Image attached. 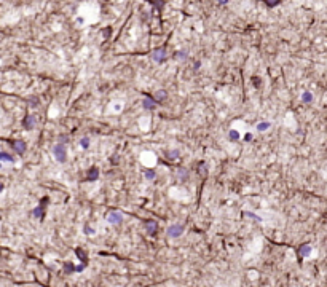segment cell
Listing matches in <instances>:
<instances>
[{
    "instance_id": "2e32d148",
    "label": "cell",
    "mask_w": 327,
    "mask_h": 287,
    "mask_svg": "<svg viewBox=\"0 0 327 287\" xmlns=\"http://www.w3.org/2000/svg\"><path fill=\"white\" fill-rule=\"evenodd\" d=\"M228 137L231 139V141H238V139H239V134H238L236 131H233V129H231V131L228 132Z\"/></svg>"
},
{
    "instance_id": "cb8c5ba5",
    "label": "cell",
    "mask_w": 327,
    "mask_h": 287,
    "mask_svg": "<svg viewBox=\"0 0 327 287\" xmlns=\"http://www.w3.org/2000/svg\"><path fill=\"white\" fill-rule=\"evenodd\" d=\"M227 2H228V0H219V3H222V5H225Z\"/></svg>"
},
{
    "instance_id": "8fae6325",
    "label": "cell",
    "mask_w": 327,
    "mask_h": 287,
    "mask_svg": "<svg viewBox=\"0 0 327 287\" xmlns=\"http://www.w3.org/2000/svg\"><path fill=\"white\" fill-rule=\"evenodd\" d=\"M75 254H77L78 257H80V260H82L85 265H86V262H88V255L85 254V250H82V249H75Z\"/></svg>"
},
{
    "instance_id": "7402d4cb",
    "label": "cell",
    "mask_w": 327,
    "mask_h": 287,
    "mask_svg": "<svg viewBox=\"0 0 327 287\" xmlns=\"http://www.w3.org/2000/svg\"><path fill=\"white\" fill-rule=\"evenodd\" d=\"M85 231H86V235H94V230L89 225H85Z\"/></svg>"
},
{
    "instance_id": "5b68a950",
    "label": "cell",
    "mask_w": 327,
    "mask_h": 287,
    "mask_svg": "<svg viewBox=\"0 0 327 287\" xmlns=\"http://www.w3.org/2000/svg\"><path fill=\"white\" fill-rule=\"evenodd\" d=\"M97 177H99V169L96 166H93L91 169L88 171V176H86V180L88 182H94V180H97Z\"/></svg>"
},
{
    "instance_id": "4fadbf2b",
    "label": "cell",
    "mask_w": 327,
    "mask_h": 287,
    "mask_svg": "<svg viewBox=\"0 0 327 287\" xmlns=\"http://www.w3.org/2000/svg\"><path fill=\"white\" fill-rule=\"evenodd\" d=\"M302 101H303V102H311V101H313L311 93H303V94H302Z\"/></svg>"
},
{
    "instance_id": "ac0fdd59",
    "label": "cell",
    "mask_w": 327,
    "mask_h": 287,
    "mask_svg": "<svg viewBox=\"0 0 327 287\" xmlns=\"http://www.w3.org/2000/svg\"><path fill=\"white\" fill-rule=\"evenodd\" d=\"M270 128V123H260L259 126H257V131H265V129H268Z\"/></svg>"
},
{
    "instance_id": "603a6c76",
    "label": "cell",
    "mask_w": 327,
    "mask_h": 287,
    "mask_svg": "<svg viewBox=\"0 0 327 287\" xmlns=\"http://www.w3.org/2000/svg\"><path fill=\"white\" fill-rule=\"evenodd\" d=\"M259 80H260L259 77H254V78H252V81H254V83H255V85H257V86L260 85V81H259Z\"/></svg>"
},
{
    "instance_id": "7c38bea8",
    "label": "cell",
    "mask_w": 327,
    "mask_h": 287,
    "mask_svg": "<svg viewBox=\"0 0 327 287\" xmlns=\"http://www.w3.org/2000/svg\"><path fill=\"white\" fill-rule=\"evenodd\" d=\"M144 107H145V109H148V110H150V109H155V101H152V99H148V97H145V99H144Z\"/></svg>"
},
{
    "instance_id": "6da1fadb",
    "label": "cell",
    "mask_w": 327,
    "mask_h": 287,
    "mask_svg": "<svg viewBox=\"0 0 327 287\" xmlns=\"http://www.w3.org/2000/svg\"><path fill=\"white\" fill-rule=\"evenodd\" d=\"M53 153H54V156H56V160H58L59 163H64L67 160V150H66V147H64L62 144H58L53 149Z\"/></svg>"
},
{
    "instance_id": "52a82bcc",
    "label": "cell",
    "mask_w": 327,
    "mask_h": 287,
    "mask_svg": "<svg viewBox=\"0 0 327 287\" xmlns=\"http://www.w3.org/2000/svg\"><path fill=\"white\" fill-rule=\"evenodd\" d=\"M11 145H13V149H15L19 155H23V153L26 152V144L23 141H16V142H13Z\"/></svg>"
},
{
    "instance_id": "d4e9b609",
    "label": "cell",
    "mask_w": 327,
    "mask_h": 287,
    "mask_svg": "<svg viewBox=\"0 0 327 287\" xmlns=\"http://www.w3.org/2000/svg\"><path fill=\"white\" fill-rule=\"evenodd\" d=\"M2 190H3V184H0V192H2Z\"/></svg>"
},
{
    "instance_id": "7a4b0ae2",
    "label": "cell",
    "mask_w": 327,
    "mask_h": 287,
    "mask_svg": "<svg viewBox=\"0 0 327 287\" xmlns=\"http://www.w3.org/2000/svg\"><path fill=\"white\" fill-rule=\"evenodd\" d=\"M152 59L156 62H163L166 59V48L161 46V48H156V50L152 51Z\"/></svg>"
},
{
    "instance_id": "9c48e42d",
    "label": "cell",
    "mask_w": 327,
    "mask_h": 287,
    "mask_svg": "<svg viewBox=\"0 0 327 287\" xmlns=\"http://www.w3.org/2000/svg\"><path fill=\"white\" fill-rule=\"evenodd\" d=\"M311 252V246H308V244H303V246H300V249H298V254H300V257H308Z\"/></svg>"
},
{
    "instance_id": "30bf717a",
    "label": "cell",
    "mask_w": 327,
    "mask_h": 287,
    "mask_svg": "<svg viewBox=\"0 0 327 287\" xmlns=\"http://www.w3.org/2000/svg\"><path fill=\"white\" fill-rule=\"evenodd\" d=\"M0 161H8V163H13L15 160H13V156L10 155V153H6V152H0Z\"/></svg>"
},
{
    "instance_id": "5bb4252c",
    "label": "cell",
    "mask_w": 327,
    "mask_h": 287,
    "mask_svg": "<svg viewBox=\"0 0 327 287\" xmlns=\"http://www.w3.org/2000/svg\"><path fill=\"white\" fill-rule=\"evenodd\" d=\"M166 155H168V158L174 160V158L179 156V152H177V150H169V152H166Z\"/></svg>"
},
{
    "instance_id": "ffe728a7",
    "label": "cell",
    "mask_w": 327,
    "mask_h": 287,
    "mask_svg": "<svg viewBox=\"0 0 327 287\" xmlns=\"http://www.w3.org/2000/svg\"><path fill=\"white\" fill-rule=\"evenodd\" d=\"M165 97H166V93H165V91H158V94H156V99H158V101H163Z\"/></svg>"
},
{
    "instance_id": "9a60e30c",
    "label": "cell",
    "mask_w": 327,
    "mask_h": 287,
    "mask_svg": "<svg viewBox=\"0 0 327 287\" xmlns=\"http://www.w3.org/2000/svg\"><path fill=\"white\" fill-rule=\"evenodd\" d=\"M174 59H176V61H177V59H180V61H182V59H187V54L183 53V51H179V53L174 54Z\"/></svg>"
},
{
    "instance_id": "d6986e66",
    "label": "cell",
    "mask_w": 327,
    "mask_h": 287,
    "mask_svg": "<svg viewBox=\"0 0 327 287\" xmlns=\"http://www.w3.org/2000/svg\"><path fill=\"white\" fill-rule=\"evenodd\" d=\"M279 2H281V0H265V3H267L268 6H276Z\"/></svg>"
},
{
    "instance_id": "8992f818",
    "label": "cell",
    "mask_w": 327,
    "mask_h": 287,
    "mask_svg": "<svg viewBox=\"0 0 327 287\" xmlns=\"http://www.w3.org/2000/svg\"><path fill=\"white\" fill-rule=\"evenodd\" d=\"M145 228H147V231H148V233L155 235V233H156V230H158V223H156L155 220H147V222H145Z\"/></svg>"
},
{
    "instance_id": "277c9868",
    "label": "cell",
    "mask_w": 327,
    "mask_h": 287,
    "mask_svg": "<svg viewBox=\"0 0 327 287\" xmlns=\"http://www.w3.org/2000/svg\"><path fill=\"white\" fill-rule=\"evenodd\" d=\"M107 220H109V223H113V225H118V223H122V220H123V215L120 214V212H110L109 215H107Z\"/></svg>"
},
{
    "instance_id": "e0dca14e",
    "label": "cell",
    "mask_w": 327,
    "mask_h": 287,
    "mask_svg": "<svg viewBox=\"0 0 327 287\" xmlns=\"http://www.w3.org/2000/svg\"><path fill=\"white\" fill-rule=\"evenodd\" d=\"M80 145L83 147V149H88V147H89V139L88 137H83L82 141H80Z\"/></svg>"
},
{
    "instance_id": "3957f363",
    "label": "cell",
    "mask_w": 327,
    "mask_h": 287,
    "mask_svg": "<svg viewBox=\"0 0 327 287\" xmlns=\"http://www.w3.org/2000/svg\"><path fill=\"white\" fill-rule=\"evenodd\" d=\"M183 233V225H171L168 228V236H171V238H179L180 235Z\"/></svg>"
},
{
    "instance_id": "44dd1931",
    "label": "cell",
    "mask_w": 327,
    "mask_h": 287,
    "mask_svg": "<svg viewBox=\"0 0 327 287\" xmlns=\"http://www.w3.org/2000/svg\"><path fill=\"white\" fill-rule=\"evenodd\" d=\"M145 177H147L148 180L155 179V171H147V172H145Z\"/></svg>"
},
{
    "instance_id": "ba28073f",
    "label": "cell",
    "mask_w": 327,
    "mask_h": 287,
    "mask_svg": "<svg viewBox=\"0 0 327 287\" xmlns=\"http://www.w3.org/2000/svg\"><path fill=\"white\" fill-rule=\"evenodd\" d=\"M23 124H24V128H26L27 131H31V129L34 128V124H35V118H34V117H31V115H27V117L24 118Z\"/></svg>"
}]
</instances>
